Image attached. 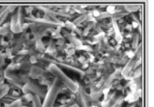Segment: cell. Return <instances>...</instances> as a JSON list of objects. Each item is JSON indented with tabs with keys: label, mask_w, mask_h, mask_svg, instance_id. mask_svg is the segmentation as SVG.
Returning a JSON list of instances; mask_svg holds the SVG:
<instances>
[{
	"label": "cell",
	"mask_w": 154,
	"mask_h": 107,
	"mask_svg": "<svg viewBox=\"0 0 154 107\" xmlns=\"http://www.w3.org/2000/svg\"><path fill=\"white\" fill-rule=\"evenodd\" d=\"M133 26L134 27H137V23H133Z\"/></svg>",
	"instance_id": "6"
},
{
	"label": "cell",
	"mask_w": 154,
	"mask_h": 107,
	"mask_svg": "<svg viewBox=\"0 0 154 107\" xmlns=\"http://www.w3.org/2000/svg\"><path fill=\"white\" fill-rule=\"evenodd\" d=\"M128 56H129V57H132L133 56V54L132 53H131V52H130V53H128Z\"/></svg>",
	"instance_id": "4"
},
{
	"label": "cell",
	"mask_w": 154,
	"mask_h": 107,
	"mask_svg": "<svg viewBox=\"0 0 154 107\" xmlns=\"http://www.w3.org/2000/svg\"><path fill=\"white\" fill-rule=\"evenodd\" d=\"M34 107H42L41 105L39 98L38 96H35L34 98Z\"/></svg>",
	"instance_id": "2"
},
{
	"label": "cell",
	"mask_w": 154,
	"mask_h": 107,
	"mask_svg": "<svg viewBox=\"0 0 154 107\" xmlns=\"http://www.w3.org/2000/svg\"><path fill=\"white\" fill-rule=\"evenodd\" d=\"M94 14L95 16H98L99 15V13L97 11H95L94 12Z\"/></svg>",
	"instance_id": "5"
},
{
	"label": "cell",
	"mask_w": 154,
	"mask_h": 107,
	"mask_svg": "<svg viewBox=\"0 0 154 107\" xmlns=\"http://www.w3.org/2000/svg\"><path fill=\"white\" fill-rule=\"evenodd\" d=\"M108 9V10L109 12H112L113 11L114 8L113 7H109Z\"/></svg>",
	"instance_id": "3"
},
{
	"label": "cell",
	"mask_w": 154,
	"mask_h": 107,
	"mask_svg": "<svg viewBox=\"0 0 154 107\" xmlns=\"http://www.w3.org/2000/svg\"><path fill=\"white\" fill-rule=\"evenodd\" d=\"M60 81L56 78L50 89L48 90V93L45 96V99L42 107L53 106L60 93Z\"/></svg>",
	"instance_id": "1"
}]
</instances>
